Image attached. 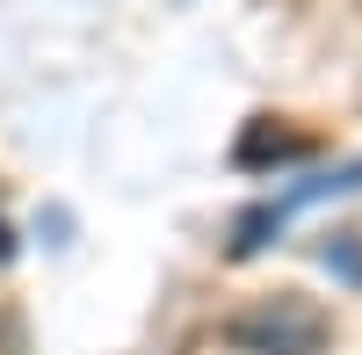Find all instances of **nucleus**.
I'll list each match as a JSON object with an SVG mask.
<instances>
[{
  "label": "nucleus",
  "mask_w": 362,
  "mask_h": 355,
  "mask_svg": "<svg viewBox=\"0 0 362 355\" xmlns=\"http://www.w3.org/2000/svg\"><path fill=\"white\" fill-rule=\"evenodd\" d=\"M362 189V160H348V167H334V174H305L297 189H283L276 203H261V211H247L239 218V240H232V254L247 261V254H261L268 247V232H283L297 211H312V203H334V196H355Z\"/></svg>",
  "instance_id": "obj_1"
}]
</instances>
